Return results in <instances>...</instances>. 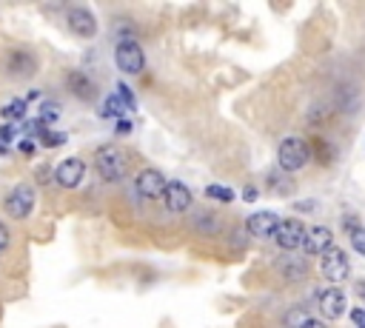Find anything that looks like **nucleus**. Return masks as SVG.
Wrapping results in <instances>:
<instances>
[{
    "instance_id": "f257e3e1",
    "label": "nucleus",
    "mask_w": 365,
    "mask_h": 328,
    "mask_svg": "<svg viewBox=\"0 0 365 328\" xmlns=\"http://www.w3.org/2000/svg\"><path fill=\"white\" fill-rule=\"evenodd\" d=\"M94 169H97V175H100L103 183H120L126 177V154L120 151V146L109 143V146L97 148Z\"/></svg>"
},
{
    "instance_id": "f03ea898",
    "label": "nucleus",
    "mask_w": 365,
    "mask_h": 328,
    "mask_svg": "<svg viewBox=\"0 0 365 328\" xmlns=\"http://www.w3.org/2000/svg\"><path fill=\"white\" fill-rule=\"evenodd\" d=\"M277 160H280V169L283 172H300L308 166V143L303 137H285L277 148Z\"/></svg>"
},
{
    "instance_id": "7ed1b4c3",
    "label": "nucleus",
    "mask_w": 365,
    "mask_h": 328,
    "mask_svg": "<svg viewBox=\"0 0 365 328\" xmlns=\"http://www.w3.org/2000/svg\"><path fill=\"white\" fill-rule=\"evenodd\" d=\"M35 203H38L35 186H32V183H18V186L6 195L4 209H6V214H9L12 220H26V217L35 212Z\"/></svg>"
},
{
    "instance_id": "20e7f679",
    "label": "nucleus",
    "mask_w": 365,
    "mask_h": 328,
    "mask_svg": "<svg viewBox=\"0 0 365 328\" xmlns=\"http://www.w3.org/2000/svg\"><path fill=\"white\" fill-rule=\"evenodd\" d=\"M114 63L126 75H140L146 66V58H143V49L137 46V40H120L114 49Z\"/></svg>"
},
{
    "instance_id": "39448f33",
    "label": "nucleus",
    "mask_w": 365,
    "mask_h": 328,
    "mask_svg": "<svg viewBox=\"0 0 365 328\" xmlns=\"http://www.w3.org/2000/svg\"><path fill=\"white\" fill-rule=\"evenodd\" d=\"M320 271H322V277H325L328 283H342V280L348 277V271H351L345 251L337 248V246H331V248L320 257Z\"/></svg>"
},
{
    "instance_id": "423d86ee",
    "label": "nucleus",
    "mask_w": 365,
    "mask_h": 328,
    "mask_svg": "<svg viewBox=\"0 0 365 328\" xmlns=\"http://www.w3.org/2000/svg\"><path fill=\"white\" fill-rule=\"evenodd\" d=\"M303 237H305V226L300 223V220H280V226H277V231H274V243L285 251V254H291L294 248H300L303 246Z\"/></svg>"
},
{
    "instance_id": "0eeeda50",
    "label": "nucleus",
    "mask_w": 365,
    "mask_h": 328,
    "mask_svg": "<svg viewBox=\"0 0 365 328\" xmlns=\"http://www.w3.org/2000/svg\"><path fill=\"white\" fill-rule=\"evenodd\" d=\"M86 177V163L80 157H66L60 166L55 169V183L63 189H77Z\"/></svg>"
},
{
    "instance_id": "6e6552de",
    "label": "nucleus",
    "mask_w": 365,
    "mask_h": 328,
    "mask_svg": "<svg viewBox=\"0 0 365 328\" xmlns=\"http://www.w3.org/2000/svg\"><path fill=\"white\" fill-rule=\"evenodd\" d=\"M334 246V237H331V229L325 226H311L305 229V237H303V254L305 257H322L328 248Z\"/></svg>"
},
{
    "instance_id": "1a4fd4ad",
    "label": "nucleus",
    "mask_w": 365,
    "mask_h": 328,
    "mask_svg": "<svg viewBox=\"0 0 365 328\" xmlns=\"http://www.w3.org/2000/svg\"><path fill=\"white\" fill-rule=\"evenodd\" d=\"M137 195L143 197V200H160L163 197V192H165V186H168V180L163 177V172H157V169H143L140 175H137Z\"/></svg>"
},
{
    "instance_id": "9d476101",
    "label": "nucleus",
    "mask_w": 365,
    "mask_h": 328,
    "mask_svg": "<svg viewBox=\"0 0 365 328\" xmlns=\"http://www.w3.org/2000/svg\"><path fill=\"white\" fill-rule=\"evenodd\" d=\"M163 203L171 214H182V212H189L192 206V189L186 183H180V180H171L163 192Z\"/></svg>"
},
{
    "instance_id": "9b49d317",
    "label": "nucleus",
    "mask_w": 365,
    "mask_h": 328,
    "mask_svg": "<svg viewBox=\"0 0 365 328\" xmlns=\"http://www.w3.org/2000/svg\"><path fill=\"white\" fill-rule=\"evenodd\" d=\"M66 21H69V29H72L75 35H80V38H94V35H97V21H94V15H92L86 6L69 9Z\"/></svg>"
},
{
    "instance_id": "f8f14e48",
    "label": "nucleus",
    "mask_w": 365,
    "mask_h": 328,
    "mask_svg": "<svg viewBox=\"0 0 365 328\" xmlns=\"http://www.w3.org/2000/svg\"><path fill=\"white\" fill-rule=\"evenodd\" d=\"M317 305H320V314L325 319H337L345 311V294L339 288H322L317 294Z\"/></svg>"
},
{
    "instance_id": "ddd939ff",
    "label": "nucleus",
    "mask_w": 365,
    "mask_h": 328,
    "mask_svg": "<svg viewBox=\"0 0 365 328\" xmlns=\"http://www.w3.org/2000/svg\"><path fill=\"white\" fill-rule=\"evenodd\" d=\"M277 226H280V217H277L274 212H257V214H251V217L246 220L249 234H251V237H260V240L274 237Z\"/></svg>"
},
{
    "instance_id": "4468645a",
    "label": "nucleus",
    "mask_w": 365,
    "mask_h": 328,
    "mask_svg": "<svg viewBox=\"0 0 365 328\" xmlns=\"http://www.w3.org/2000/svg\"><path fill=\"white\" fill-rule=\"evenodd\" d=\"M6 69H9V75H15V77H29V75L38 69V60H35L32 52L15 49V52L6 55Z\"/></svg>"
},
{
    "instance_id": "2eb2a0df",
    "label": "nucleus",
    "mask_w": 365,
    "mask_h": 328,
    "mask_svg": "<svg viewBox=\"0 0 365 328\" xmlns=\"http://www.w3.org/2000/svg\"><path fill=\"white\" fill-rule=\"evenodd\" d=\"M66 86H69V92L75 94V97H80V100H94L97 97V86H94V80L86 75V72H69L66 75Z\"/></svg>"
},
{
    "instance_id": "dca6fc26",
    "label": "nucleus",
    "mask_w": 365,
    "mask_h": 328,
    "mask_svg": "<svg viewBox=\"0 0 365 328\" xmlns=\"http://www.w3.org/2000/svg\"><path fill=\"white\" fill-rule=\"evenodd\" d=\"M274 268H277V274H280L285 283H297V280H303V277L308 274L305 260H303V257H294V254L280 257V260L274 263Z\"/></svg>"
},
{
    "instance_id": "f3484780",
    "label": "nucleus",
    "mask_w": 365,
    "mask_h": 328,
    "mask_svg": "<svg viewBox=\"0 0 365 328\" xmlns=\"http://www.w3.org/2000/svg\"><path fill=\"white\" fill-rule=\"evenodd\" d=\"M283 322H285V328H305L311 322V317H308L305 308H288L285 317H283Z\"/></svg>"
},
{
    "instance_id": "a211bd4d",
    "label": "nucleus",
    "mask_w": 365,
    "mask_h": 328,
    "mask_svg": "<svg viewBox=\"0 0 365 328\" xmlns=\"http://www.w3.org/2000/svg\"><path fill=\"white\" fill-rule=\"evenodd\" d=\"M0 114H4L6 120H21V117L26 114V100H12V103H6L4 109H0Z\"/></svg>"
},
{
    "instance_id": "6ab92c4d",
    "label": "nucleus",
    "mask_w": 365,
    "mask_h": 328,
    "mask_svg": "<svg viewBox=\"0 0 365 328\" xmlns=\"http://www.w3.org/2000/svg\"><path fill=\"white\" fill-rule=\"evenodd\" d=\"M123 114H126V109L117 100V94H111V97L103 100V117H123Z\"/></svg>"
},
{
    "instance_id": "aec40b11",
    "label": "nucleus",
    "mask_w": 365,
    "mask_h": 328,
    "mask_svg": "<svg viewBox=\"0 0 365 328\" xmlns=\"http://www.w3.org/2000/svg\"><path fill=\"white\" fill-rule=\"evenodd\" d=\"M206 197L220 200V203H231V200H234V192L226 189V186H209V189H206Z\"/></svg>"
},
{
    "instance_id": "412c9836",
    "label": "nucleus",
    "mask_w": 365,
    "mask_h": 328,
    "mask_svg": "<svg viewBox=\"0 0 365 328\" xmlns=\"http://www.w3.org/2000/svg\"><path fill=\"white\" fill-rule=\"evenodd\" d=\"M268 180H271L268 189H271L274 195H291V192H294V183H285V186H283V177H280V175H271Z\"/></svg>"
},
{
    "instance_id": "4be33fe9",
    "label": "nucleus",
    "mask_w": 365,
    "mask_h": 328,
    "mask_svg": "<svg viewBox=\"0 0 365 328\" xmlns=\"http://www.w3.org/2000/svg\"><path fill=\"white\" fill-rule=\"evenodd\" d=\"M58 117H60V106H58V103H43L40 120H43V123H55Z\"/></svg>"
},
{
    "instance_id": "5701e85b",
    "label": "nucleus",
    "mask_w": 365,
    "mask_h": 328,
    "mask_svg": "<svg viewBox=\"0 0 365 328\" xmlns=\"http://www.w3.org/2000/svg\"><path fill=\"white\" fill-rule=\"evenodd\" d=\"M351 246H354V251H359V254L365 257V229L351 231Z\"/></svg>"
},
{
    "instance_id": "b1692460",
    "label": "nucleus",
    "mask_w": 365,
    "mask_h": 328,
    "mask_svg": "<svg viewBox=\"0 0 365 328\" xmlns=\"http://www.w3.org/2000/svg\"><path fill=\"white\" fill-rule=\"evenodd\" d=\"M197 226H200L203 231H217L220 220H217V217H209V214H200V217H197Z\"/></svg>"
},
{
    "instance_id": "393cba45",
    "label": "nucleus",
    "mask_w": 365,
    "mask_h": 328,
    "mask_svg": "<svg viewBox=\"0 0 365 328\" xmlns=\"http://www.w3.org/2000/svg\"><path fill=\"white\" fill-rule=\"evenodd\" d=\"M9 246H12V234H9V229L4 223H0V254H4Z\"/></svg>"
},
{
    "instance_id": "a878e982",
    "label": "nucleus",
    "mask_w": 365,
    "mask_h": 328,
    "mask_svg": "<svg viewBox=\"0 0 365 328\" xmlns=\"http://www.w3.org/2000/svg\"><path fill=\"white\" fill-rule=\"evenodd\" d=\"M66 140V134H55V131H43V146H60Z\"/></svg>"
},
{
    "instance_id": "bb28decb",
    "label": "nucleus",
    "mask_w": 365,
    "mask_h": 328,
    "mask_svg": "<svg viewBox=\"0 0 365 328\" xmlns=\"http://www.w3.org/2000/svg\"><path fill=\"white\" fill-rule=\"evenodd\" d=\"M351 319H354L356 328H365V311H362V308H354V311H351Z\"/></svg>"
},
{
    "instance_id": "cd10ccee",
    "label": "nucleus",
    "mask_w": 365,
    "mask_h": 328,
    "mask_svg": "<svg viewBox=\"0 0 365 328\" xmlns=\"http://www.w3.org/2000/svg\"><path fill=\"white\" fill-rule=\"evenodd\" d=\"M12 137H15V129H12V126H4V129H0V140H9V143H12Z\"/></svg>"
},
{
    "instance_id": "c85d7f7f",
    "label": "nucleus",
    "mask_w": 365,
    "mask_h": 328,
    "mask_svg": "<svg viewBox=\"0 0 365 328\" xmlns=\"http://www.w3.org/2000/svg\"><path fill=\"white\" fill-rule=\"evenodd\" d=\"M21 151H23L26 157H29V154H35V143H32V140H23V143H21Z\"/></svg>"
},
{
    "instance_id": "c756f323",
    "label": "nucleus",
    "mask_w": 365,
    "mask_h": 328,
    "mask_svg": "<svg viewBox=\"0 0 365 328\" xmlns=\"http://www.w3.org/2000/svg\"><path fill=\"white\" fill-rule=\"evenodd\" d=\"M129 131H131V123L129 120H120L117 123V134H129Z\"/></svg>"
},
{
    "instance_id": "7c9ffc66",
    "label": "nucleus",
    "mask_w": 365,
    "mask_h": 328,
    "mask_svg": "<svg viewBox=\"0 0 365 328\" xmlns=\"http://www.w3.org/2000/svg\"><path fill=\"white\" fill-rule=\"evenodd\" d=\"M297 209L300 212H314V203L311 200H303V203H297Z\"/></svg>"
},
{
    "instance_id": "2f4dec72",
    "label": "nucleus",
    "mask_w": 365,
    "mask_h": 328,
    "mask_svg": "<svg viewBox=\"0 0 365 328\" xmlns=\"http://www.w3.org/2000/svg\"><path fill=\"white\" fill-rule=\"evenodd\" d=\"M305 328H328V325H325V322H320V319H311Z\"/></svg>"
},
{
    "instance_id": "473e14b6",
    "label": "nucleus",
    "mask_w": 365,
    "mask_h": 328,
    "mask_svg": "<svg viewBox=\"0 0 365 328\" xmlns=\"http://www.w3.org/2000/svg\"><path fill=\"white\" fill-rule=\"evenodd\" d=\"M356 291H359V297L365 300V283H356Z\"/></svg>"
}]
</instances>
